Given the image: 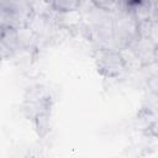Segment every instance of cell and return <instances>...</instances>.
Segmentation results:
<instances>
[{"instance_id": "6da1fadb", "label": "cell", "mask_w": 158, "mask_h": 158, "mask_svg": "<svg viewBox=\"0 0 158 158\" xmlns=\"http://www.w3.org/2000/svg\"><path fill=\"white\" fill-rule=\"evenodd\" d=\"M94 63L98 72L105 78H117L126 69L117 48H99L94 52Z\"/></svg>"}, {"instance_id": "7a4b0ae2", "label": "cell", "mask_w": 158, "mask_h": 158, "mask_svg": "<svg viewBox=\"0 0 158 158\" xmlns=\"http://www.w3.org/2000/svg\"><path fill=\"white\" fill-rule=\"evenodd\" d=\"M112 31L114 40L117 42L118 47L127 46L136 37H138L137 22L128 12H117V15L112 19Z\"/></svg>"}, {"instance_id": "3957f363", "label": "cell", "mask_w": 158, "mask_h": 158, "mask_svg": "<svg viewBox=\"0 0 158 158\" xmlns=\"http://www.w3.org/2000/svg\"><path fill=\"white\" fill-rule=\"evenodd\" d=\"M127 46H131L135 52L138 54V57L141 58L142 63H143V67L157 60V57H156V49L157 47L146 37H136L130 44Z\"/></svg>"}, {"instance_id": "277c9868", "label": "cell", "mask_w": 158, "mask_h": 158, "mask_svg": "<svg viewBox=\"0 0 158 158\" xmlns=\"http://www.w3.org/2000/svg\"><path fill=\"white\" fill-rule=\"evenodd\" d=\"M51 111V98L41 100H26L22 104V114L28 120H35L38 115Z\"/></svg>"}, {"instance_id": "5b68a950", "label": "cell", "mask_w": 158, "mask_h": 158, "mask_svg": "<svg viewBox=\"0 0 158 158\" xmlns=\"http://www.w3.org/2000/svg\"><path fill=\"white\" fill-rule=\"evenodd\" d=\"M83 15L84 14L81 12V10L60 12V14H56L54 21L58 25V27H60L63 30H74L81 23Z\"/></svg>"}, {"instance_id": "8992f818", "label": "cell", "mask_w": 158, "mask_h": 158, "mask_svg": "<svg viewBox=\"0 0 158 158\" xmlns=\"http://www.w3.org/2000/svg\"><path fill=\"white\" fill-rule=\"evenodd\" d=\"M118 54L121 57V60L125 65L126 70H139L143 68V63L138 54L135 52V49L131 46H122L117 48Z\"/></svg>"}, {"instance_id": "52a82bcc", "label": "cell", "mask_w": 158, "mask_h": 158, "mask_svg": "<svg viewBox=\"0 0 158 158\" xmlns=\"http://www.w3.org/2000/svg\"><path fill=\"white\" fill-rule=\"evenodd\" d=\"M17 41L20 44V49H30L36 40L40 37L28 25H23L16 28Z\"/></svg>"}, {"instance_id": "ba28073f", "label": "cell", "mask_w": 158, "mask_h": 158, "mask_svg": "<svg viewBox=\"0 0 158 158\" xmlns=\"http://www.w3.org/2000/svg\"><path fill=\"white\" fill-rule=\"evenodd\" d=\"M51 9L56 14L80 10L81 0H48Z\"/></svg>"}, {"instance_id": "9c48e42d", "label": "cell", "mask_w": 158, "mask_h": 158, "mask_svg": "<svg viewBox=\"0 0 158 158\" xmlns=\"http://www.w3.org/2000/svg\"><path fill=\"white\" fill-rule=\"evenodd\" d=\"M49 118H51V111H47V112L38 115L33 120L36 131L40 137H44L49 132V130H51V120Z\"/></svg>"}, {"instance_id": "30bf717a", "label": "cell", "mask_w": 158, "mask_h": 158, "mask_svg": "<svg viewBox=\"0 0 158 158\" xmlns=\"http://www.w3.org/2000/svg\"><path fill=\"white\" fill-rule=\"evenodd\" d=\"M98 9L104 11H114L117 9V0H90Z\"/></svg>"}, {"instance_id": "8fae6325", "label": "cell", "mask_w": 158, "mask_h": 158, "mask_svg": "<svg viewBox=\"0 0 158 158\" xmlns=\"http://www.w3.org/2000/svg\"><path fill=\"white\" fill-rule=\"evenodd\" d=\"M146 86L148 93L158 96V74L147 75L146 78Z\"/></svg>"}, {"instance_id": "7c38bea8", "label": "cell", "mask_w": 158, "mask_h": 158, "mask_svg": "<svg viewBox=\"0 0 158 158\" xmlns=\"http://www.w3.org/2000/svg\"><path fill=\"white\" fill-rule=\"evenodd\" d=\"M147 38L156 47H158V21H152L151 22V27H149V32H148Z\"/></svg>"}, {"instance_id": "4fadbf2b", "label": "cell", "mask_w": 158, "mask_h": 158, "mask_svg": "<svg viewBox=\"0 0 158 158\" xmlns=\"http://www.w3.org/2000/svg\"><path fill=\"white\" fill-rule=\"evenodd\" d=\"M144 133H147V135H149V136H152V137H154V138L158 139V118H156L149 125V127L147 128V131Z\"/></svg>"}, {"instance_id": "5bb4252c", "label": "cell", "mask_w": 158, "mask_h": 158, "mask_svg": "<svg viewBox=\"0 0 158 158\" xmlns=\"http://www.w3.org/2000/svg\"><path fill=\"white\" fill-rule=\"evenodd\" d=\"M151 21H158V0H154V1L152 2Z\"/></svg>"}, {"instance_id": "9a60e30c", "label": "cell", "mask_w": 158, "mask_h": 158, "mask_svg": "<svg viewBox=\"0 0 158 158\" xmlns=\"http://www.w3.org/2000/svg\"><path fill=\"white\" fill-rule=\"evenodd\" d=\"M28 2H31V4H33V2H36V1H40V0H27Z\"/></svg>"}, {"instance_id": "2e32d148", "label": "cell", "mask_w": 158, "mask_h": 158, "mask_svg": "<svg viewBox=\"0 0 158 158\" xmlns=\"http://www.w3.org/2000/svg\"><path fill=\"white\" fill-rule=\"evenodd\" d=\"M117 2H118V0H117Z\"/></svg>"}]
</instances>
